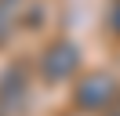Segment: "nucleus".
I'll use <instances>...</instances> for the list:
<instances>
[{
	"label": "nucleus",
	"mask_w": 120,
	"mask_h": 116,
	"mask_svg": "<svg viewBox=\"0 0 120 116\" xmlns=\"http://www.w3.org/2000/svg\"><path fill=\"white\" fill-rule=\"evenodd\" d=\"M22 11H26V0H0V44L18 29Z\"/></svg>",
	"instance_id": "20e7f679"
},
{
	"label": "nucleus",
	"mask_w": 120,
	"mask_h": 116,
	"mask_svg": "<svg viewBox=\"0 0 120 116\" xmlns=\"http://www.w3.org/2000/svg\"><path fill=\"white\" fill-rule=\"evenodd\" d=\"M113 98H116V83H113V76H105V72L84 76L80 83H76V91H73V105L84 109V112H102V109L113 105Z\"/></svg>",
	"instance_id": "7ed1b4c3"
},
{
	"label": "nucleus",
	"mask_w": 120,
	"mask_h": 116,
	"mask_svg": "<svg viewBox=\"0 0 120 116\" xmlns=\"http://www.w3.org/2000/svg\"><path fill=\"white\" fill-rule=\"evenodd\" d=\"M80 69V47L73 40H51L40 54V76L47 83H66Z\"/></svg>",
	"instance_id": "f257e3e1"
},
{
	"label": "nucleus",
	"mask_w": 120,
	"mask_h": 116,
	"mask_svg": "<svg viewBox=\"0 0 120 116\" xmlns=\"http://www.w3.org/2000/svg\"><path fill=\"white\" fill-rule=\"evenodd\" d=\"M26 102H29V69L15 62L0 72V116H22Z\"/></svg>",
	"instance_id": "f03ea898"
},
{
	"label": "nucleus",
	"mask_w": 120,
	"mask_h": 116,
	"mask_svg": "<svg viewBox=\"0 0 120 116\" xmlns=\"http://www.w3.org/2000/svg\"><path fill=\"white\" fill-rule=\"evenodd\" d=\"M109 25H113V29H116V33H120V4L113 7V11H109Z\"/></svg>",
	"instance_id": "39448f33"
}]
</instances>
